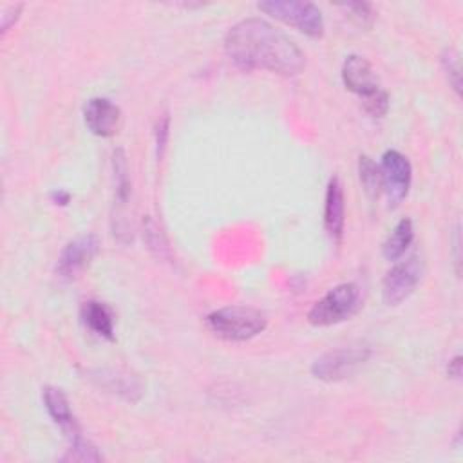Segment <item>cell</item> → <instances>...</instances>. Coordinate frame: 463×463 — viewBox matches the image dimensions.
<instances>
[{
    "label": "cell",
    "instance_id": "obj_18",
    "mask_svg": "<svg viewBox=\"0 0 463 463\" xmlns=\"http://www.w3.org/2000/svg\"><path fill=\"white\" fill-rule=\"evenodd\" d=\"M114 177H116V199L119 204H125L130 195V183H128V168L123 150L114 152Z\"/></svg>",
    "mask_w": 463,
    "mask_h": 463
},
{
    "label": "cell",
    "instance_id": "obj_7",
    "mask_svg": "<svg viewBox=\"0 0 463 463\" xmlns=\"http://www.w3.org/2000/svg\"><path fill=\"white\" fill-rule=\"evenodd\" d=\"M423 273V266H421V259H418L416 255L396 262L387 275L383 277L382 282V298L387 306H398L403 300H407L416 286L420 284Z\"/></svg>",
    "mask_w": 463,
    "mask_h": 463
},
{
    "label": "cell",
    "instance_id": "obj_20",
    "mask_svg": "<svg viewBox=\"0 0 463 463\" xmlns=\"http://www.w3.org/2000/svg\"><path fill=\"white\" fill-rule=\"evenodd\" d=\"M441 65L449 78V83L456 90V94H461V67H459V56L452 49H445L441 54Z\"/></svg>",
    "mask_w": 463,
    "mask_h": 463
},
{
    "label": "cell",
    "instance_id": "obj_11",
    "mask_svg": "<svg viewBox=\"0 0 463 463\" xmlns=\"http://www.w3.org/2000/svg\"><path fill=\"white\" fill-rule=\"evenodd\" d=\"M89 378L107 392H112L130 403L139 402L145 391V385L137 378V374H132L128 371L96 369V371H89Z\"/></svg>",
    "mask_w": 463,
    "mask_h": 463
},
{
    "label": "cell",
    "instance_id": "obj_24",
    "mask_svg": "<svg viewBox=\"0 0 463 463\" xmlns=\"http://www.w3.org/2000/svg\"><path fill=\"white\" fill-rule=\"evenodd\" d=\"M447 374H449L450 378H454V380H459V378H461V356H459V354H456V356L449 362V365H447Z\"/></svg>",
    "mask_w": 463,
    "mask_h": 463
},
{
    "label": "cell",
    "instance_id": "obj_21",
    "mask_svg": "<svg viewBox=\"0 0 463 463\" xmlns=\"http://www.w3.org/2000/svg\"><path fill=\"white\" fill-rule=\"evenodd\" d=\"M340 7H342L345 13H349V18H351L354 24H358V25H362V27H371L373 22H374V18H376L373 5L367 4V2H349V4H342Z\"/></svg>",
    "mask_w": 463,
    "mask_h": 463
},
{
    "label": "cell",
    "instance_id": "obj_22",
    "mask_svg": "<svg viewBox=\"0 0 463 463\" xmlns=\"http://www.w3.org/2000/svg\"><path fill=\"white\" fill-rule=\"evenodd\" d=\"M22 9H24L22 4H14V5H9L5 11H2V27H0L2 34H5L16 24Z\"/></svg>",
    "mask_w": 463,
    "mask_h": 463
},
{
    "label": "cell",
    "instance_id": "obj_6",
    "mask_svg": "<svg viewBox=\"0 0 463 463\" xmlns=\"http://www.w3.org/2000/svg\"><path fill=\"white\" fill-rule=\"evenodd\" d=\"M371 347L364 342H354L344 347L331 349L320 354L311 364V374L322 382H340L353 376L369 358Z\"/></svg>",
    "mask_w": 463,
    "mask_h": 463
},
{
    "label": "cell",
    "instance_id": "obj_17",
    "mask_svg": "<svg viewBox=\"0 0 463 463\" xmlns=\"http://www.w3.org/2000/svg\"><path fill=\"white\" fill-rule=\"evenodd\" d=\"M61 459L63 461H101L103 456L98 452V449L89 439L80 436V438L69 441V449Z\"/></svg>",
    "mask_w": 463,
    "mask_h": 463
},
{
    "label": "cell",
    "instance_id": "obj_3",
    "mask_svg": "<svg viewBox=\"0 0 463 463\" xmlns=\"http://www.w3.org/2000/svg\"><path fill=\"white\" fill-rule=\"evenodd\" d=\"M208 329L228 342H246L268 327V317L250 306H226L206 317Z\"/></svg>",
    "mask_w": 463,
    "mask_h": 463
},
{
    "label": "cell",
    "instance_id": "obj_14",
    "mask_svg": "<svg viewBox=\"0 0 463 463\" xmlns=\"http://www.w3.org/2000/svg\"><path fill=\"white\" fill-rule=\"evenodd\" d=\"M81 322L98 336L105 340H114V313L99 300H87L80 309Z\"/></svg>",
    "mask_w": 463,
    "mask_h": 463
},
{
    "label": "cell",
    "instance_id": "obj_2",
    "mask_svg": "<svg viewBox=\"0 0 463 463\" xmlns=\"http://www.w3.org/2000/svg\"><path fill=\"white\" fill-rule=\"evenodd\" d=\"M340 76L345 89L362 99L364 109L369 116H385L389 109V96L382 89L371 63L364 56L349 54L342 63Z\"/></svg>",
    "mask_w": 463,
    "mask_h": 463
},
{
    "label": "cell",
    "instance_id": "obj_13",
    "mask_svg": "<svg viewBox=\"0 0 463 463\" xmlns=\"http://www.w3.org/2000/svg\"><path fill=\"white\" fill-rule=\"evenodd\" d=\"M42 398H43V405H45L49 416L61 429V432L67 436V439L72 441V439L80 438L81 430L76 421V416L72 414V409H71V403H69L65 392L60 387L47 385V387H43Z\"/></svg>",
    "mask_w": 463,
    "mask_h": 463
},
{
    "label": "cell",
    "instance_id": "obj_9",
    "mask_svg": "<svg viewBox=\"0 0 463 463\" xmlns=\"http://www.w3.org/2000/svg\"><path fill=\"white\" fill-rule=\"evenodd\" d=\"M98 251H99V241L94 233L74 237L63 246L58 257V262H56L58 277L65 280L76 279L92 262Z\"/></svg>",
    "mask_w": 463,
    "mask_h": 463
},
{
    "label": "cell",
    "instance_id": "obj_25",
    "mask_svg": "<svg viewBox=\"0 0 463 463\" xmlns=\"http://www.w3.org/2000/svg\"><path fill=\"white\" fill-rule=\"evenodd\" d=\"M51 201L56 206H67L71 201V194L65 190H54V192H51Z\"/></svg>",
    "mask_w": 463,
    "mask_h": 463
},
{
    "label": "cell",
    "instance_id": "obj_23",
    "mask_svg": "<svg viewBox=\"0 0 463 463\" xmlns=\"http://www.w3.org/2000/svg\"><path fill=\"white\" fill-rule=\"evenodd\" d=\"M168 128H170V118L165 114L161 119H157V125H156V146H157L159 154L163 152V148L166 145Z\"/></svg>",
    "mask_w": 463,
    "mask_h": 463
},
{
    "label": "cell",
    "instance_id": "obj_12",
    "mask_svg": "<svg viewBox=\"0 0 463 463\" xmlns=\"http://www.w3.org/2000/svg\"><path fill=\"white\" fill-rule=\"evenodd\" d=\"M345 224V201H344V186L336 175H333L326 188L324 199V228L333 242H340L344 237Z\"/></svg>",
    "mask_w": 463,
    "mask_h": 463
},
{
    "label": "cell",
    "instance_id": "obj_4",
    "mask_svg": "<svg viewBox=\"0 0 463 463\" xmlns=\"http://www.w3.org/2000/svg\"><path fill=\"white\" fill-rule=\"evenodd\" d=\"M362 307V291L354 282H342L331 288L307 311V322L317 327H327L354 317Z\"/></svg>",
    "mask_w": 463,
    "mask_h": 463
},
{
    "label": "cell",
    "instance_id": "obj_1",
    "mask_svg": "<svg viewBox=\"0 0 463 463\" xmlns=\"http://www.w3.org/2000/svg\"><path fill=\"white\" fill-rule=\"evenodd\" d=\"M224 52L242 71L297 76L306 67L302 49L284 31L257 16L239 20L228 29Z\"/></svg>",
    "mask_w": 463,
    "mask_h": 463
},
{
    "label": "cell",
    "instance_id": "obj_10",
    "mask_svg": "<svg viewBox=\"0 0 463 463\" xmlns=\"http://www.w3.org/2000/svg\"><path fill=\"white\" fill-rule=\"evenodd\" d=\"M87 128L99 137H112L121 128V110L107 98H90L83 107Z\"/></svg>",
    "mask_w": 463,
    "mask_h": 463
},
{
    "label": "cell",
    "instance_id": "obj_19",
    "mask_svg": "<svg viewBox=\"0 0 463 463\" xmlns=\"http://www.w3.org/2000/svg\"><path fill=\"white\" fill-rule=\"evenodd\" d=\"M143 237L146 241V246L148 250L157 257V259H168L170 253H168V244L163 237V233L159 232V228L156 226V222L152 219H145L143 221Z\"/></svg>",
    "mask_w": 463,
    "mask_h": 463
},
{
    "label": "cell",
    "instance_id": "obj_15",
    "mask_svg": "<svg viewBox=\"0 0 463 463\" xmlns=\"http://www.w3.org/2000/svg\"><path fill=\"white\" fill-rule=\"evenodd\" d=\"M412 239H414L412 221L409 217L400 219L382 246L383 257L391 262H396L407 251Z\"/></svg>",
    "mask_w": 463,
    "mask_h": 463
},
{
    "label": "cell",
    "instance_id": "obj_16",
    "mask_svg": "<svg viewBox=\"0 0 463 463\" xmlns=\"http://www.w3.org/2000/svg\"><path fill=\"white\" fill-rule=\"evenodd\" d=\"M358 177L360 183L369 195V199H378L382 192V174H380V165H376L369 156H360L358 157Z\"/></svg>",
    "mask_w": 463,
    "mask_h": 463
},
{
    "label": "cell",
    "instance_id": "obj_8",
    "mask_svg": "<svg viewBox=\"0 0 463 463\" xmlns=\"http://www.w3.org/2000/svg\"><path fill=\"white\" fill-rule=\"evenodd\" d=\"M380 174H382V190L385 192L389 204L396 206L400 204L411 188L412 181V166L407 156H403L398 150H387L382 156L380 163Z\"/></svg>",
    "mask_w": 463,
    "mask_h": 463
},
{
    "label": "cell",
    "instance_id": "obj_5",
    "mask_svg": "<svg viewBox=\"0 0 463 463\" xmlns=\"http://www.w3.org/2000/svg\"><path fill=\"white\" fill-rule=\"evenodd\" d=\"M257 7L271 18L297 29L309 38L317 40L324 36V16L318 5H315L313 2L264 0L259 2Z\"/></svg>",
    "mask_w": 463,
    "mask_h": 463
}]
</instances>
